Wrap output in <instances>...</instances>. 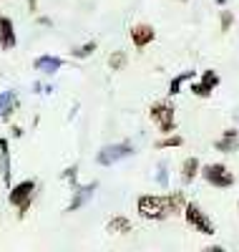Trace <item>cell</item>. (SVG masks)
<instances>
[{
    "label": "cell",
    "instance_id": "obj_1",
    "mask_svg": "<svg viewBox=\"0 0 239 252\" xmlns=\"http://www.w3.org/2000/svg\"><path fill=\"white\" fill-rule=\"evenodd\" d=\"M186 207V197L184 192H171V194H144L136 202V212L144 220H169L174 215L184 212Z\"/></svg>",
    "mask_w": 239,
    "mask_h": 252
},
{
    "label": "cell",
    "instance_id": "obj_2",
    "mask_svg": "<svg viewBox=\"0 0 239 252\" xmlns=\"http://www.w3.org/2000/svg\"><path fill=\"white\" fill-rule=\"evenodd\" d=\"M35 199V182L33 179H26V182H20L15 187H10V194H8V202L18 209V215L20 217H26L28 215V209Z\"/></svg>",
    "mask_w": 239,
    "mask_h": 252
},
{
    "label": "cell",
    "instance_id": "obj_3",
    "mask_svg": "<svg viewBox=\"0 0 239 252\" xmlns=\"http://www.w3.org/2000/svg\"><path fill=\"white\" fill-rule=\"evenodd\" d=\"M184 220H186V224H189L191 229H197V232H202V235H207V237L216 235L214 222L209 220V215L204 212L197 202H186V207H184Z\"/></svg>",
    "mask_w": 239,
    "mask_h": 252
},
{
    "label": "cell",
    "instance_id": "obj_4",
    "mask_svg": "<svg viewBox=\"0 0 239 252\" xmlns=\"http://www.w3.org/2000/svg\"><path fill=\"white\" fill-rule=\"evenodd\" d=\"M149 116L159 126L161 134H174L177 131V111H174V106L169 101H156L154 106L149 109Z\"/></svg>",
    "mask_w": 239,
    "mask_h": 252
},
{
    "label": "cell",
    "instance_id": "obj_5",
    "mask_svg": "<svg viewBox=\"0 0 239 252\" xmlns=\"http://www.w3.org/2000/svg\"><path fill=\"white\" fill-rule=\"evenodd\" d=\"M202 177H204L207 184H211L216 189H227V187L234 184V174L229 172V166L227 164H216V161L202 166Z\"/></svg>",
    "mask_w": 239,
    "mask_h": 252
},
{
    "label": "cell",
    "instance_id": "obj_6",
    "mask_svg": "<svg viewBox=\"0 0 239 252\" xmlns=\"http://www.w3.org/2000/svg\"><path fill=\"white\" fill-rule=\"evenodd\" d=\"M131 154H134V146L128 141H123V144H108V146H103V149L96 154V161L101 166H111V164H116V161H121L126 157H131Z\"/></svg>",
    "mask_w": 239,
    "mask_h": 252
},
{
    "label": "cell",
    "instance_id": "obj_7",
    "mask_svg": "<svg viewBox=\"0 0 239 252\" xmlns=\"http://www.w3.org/2000/svg\"><path fill=\"white\" fill-rule=\"evenodd\" d=\"M219 81H222L219 73L211 71V68H207V71L202 73L199 81H194V83H191V94H194V96H199V98H209L211 91L219 86Z\"/></svg>",
    "mask_w": 239,
    "mask_h": 252
},
{
    "label": "cell",
    "instance_id": "obj_8",
    "mask_svg": "<svg viewBox=\"0 0 239 252\" xmlns=\"http://www.w3.org/2000/svg\"><path fill=\"white\" fill-rule=\"evenodd\" d=\"M156 40V28L154 26H149V23H136L134 28H131V43L136 46V48H146V46H151Z\"/></svg>",
    "mask_w": 239,
    "mask_h": 252
},
{
    "label": "cell",
    "instance_id": "obj_9",
    "mask_svg": "<svg viewBox=\"0 0 239 252\" xmlns=\"http://www.w3.org/2000/svg\"><path fill=\"white\" fill-rule=\"evenodd\" d=\"M18 46V35H15V26H13V20L5 18V15H0V48L3 51H10Z\"/></svg>",
    "mask_w": 239,
    "mask_h": 252
},
{
    "label": "cell",
    "instance_id": "obj_10",
    "mask_svg": "<svg viewBox=\"0 0 239 252\" xmlns=\"http://www.w3.org/2000/svg\"><path fill=\"white\" fill-rule=\"evenodd\" d=\"M96 182H91V184H86V187H73V199H71V204H68V209L66 212H76L78 207H83L86 202H89L91 197H93V192H96Z\"/></svg>",
    "mask_w": 239,
    "mask_h": 252
},
{
    "label": "cell",
    "instance_id": "obj_11",
    "mask_svg": "<svg viewBox=\"0 0 239 252\" xmlns=\"http://www.w3.org/2000/svg\"><path fill=\"white\" fill-rule=\"evenodd\" d=\"M214 149L216 152H222V154H232L239 149V131L237 129H227L219 139L214 141Z\"/></svg>",
    "mask_w": 239,
    "mask_h": 252
},
{
    "label": "cell",
    "instance_id": "obj_12",
    "mask_svg": "<svg viewBox=\"0 0 239 252\" xmlns=\"http://www.w3.org/2000/svg\"><path fill=\"white\" fill-rule=\"evenodd\" d=\"M0 174H3V184L10 187V144H8V139H0Z\"/></svg>",
    "mask_w": 239,
    "mask_h": 252
},
{
    "label": "cell",
    "instance_id": "obj_13",
    "mask_svg": "<svg viewBox=\"0 0 239 252\" xmlns=\"http://www.w3.org/2000/svg\"><path fill=\"white\" fill-rule=\"evenodd\" d=\"M58 68H63V58H58V56H38L35 58V71L56 73Z\"/></svg>",
    "mask_w": 239,
    "mask_h": 252
},
{
    "label": "cell",
    "instance_id": "obj_14",
    "mask_svg": "<svg viewBox=\"0 0 239 252\" xmlns=\"http://www.w3.org/2000/svg\"><path fill=\"white\" fill-rule=\"evenodd\" d=\"M197 174H202V164L197 157H189L184 164H181V182L184 184H191L194 179H197Z\"/></svg>",
    "mask_w": 239,
    "mask_h": 252
},
{
    "label": "cell",
    "instance_id": "obj_15",
    "mask_svg": "<svg viewBox=\"0 0 239 252\" xmlns=\"http://www.w3.org/2000/svg\"><path fill=\"white\" fill-rule=\"evenodd\" d=\"M106 232H111V235H126V232H131V222H128L126 217H114V220H108L106 224Z\"/></svg>",
    "mask_w": 239,
    "mask_h": 252
},
{
    "label": "cell",
    "instance_id": "obj_16",
    "mask_svg": "<svg viewBox=\"0 0 239 252\" xmlns=\"http://www.w3.org/2000/svg\"><path fill=\"white\" fill-rule=\"evenodd\" d=\"M194 76H197V71H184V73H179V76H174L171 78V83H169V96H177L179 91H181V86L186 81H191Z\"/></svg>",
    "mask_w": 239,
    "mask_h": 252
},
{
    "label": "cell",
    "instance_id": "obj_17",
    "mask_svg": "<svg viewBox=\"0 0 239 252\" xmlns=\"http://www.w3.org/2000/svg\"><path fill=\"white\" fill-rule=\"evenodd\" d=\"M15 103H18V98L13 91H0V116H10Z\"/></svg>",
    "mask_w": 239,
    "mask_h": 252
},
{
    "label": "cell",
    "instance_id": "obj_18",
    "mask_svg": "<svg viewBox=\"0 0 239 252\" xmlns=\"http://www.w3.org/2000/svg\"><path fill=\"white\" fill-rule=\"evenodd\" d=\"M184 144V136L179 134H164V139L156 141V149H177V146Z\"/></svg>",
    "mask_w": 239,
    "mask_h": 252
},
{
    "label": "cell",
    "instance_id": "obj_19",
    "mask_svg": "<svg viewBox=\"0 0 239 252\" xmlns=\"http://www.w3.org/2000/svg\"><path fill=\"white\" fill-rule=\"evenodd\" d=\"M123 66H126V53L123 51H116V53L108 56V68L111 71H121Z\"/></svg>",
    "mask_w": 239,
    "mask_h": 252
},
{
    "label": "cell",
    "instance_id": "obj_20",
    "mask_svg": "<svg viewBox=\"0 0 239 252\" xmlns=\"http://www.w3.org/2000/svg\"><path fill=\"white\" fill-rule=\"evenodd\" d=\"M219 26H222V33L232 31V26H234V13L232 10H222L219 13Z\"/></svg>",
    "mask_w": 239,
    "mask_h": 252
},
{
    "label": "cell",
    "instance_id": "obj_21",
    "mask_svg": "<svg viewBox=\"0 0 239 252\" xmlns=\"http://www.w3.org/2000/svg\"><path fill=\"white\" fill-rule=\"evenodd\" d=\"M93 51H96V40H91V43H86V46L73 48V56H76V58H89Z\"/></svg>",
    "mask_w": 239,
    "mask_h": 252
},
{
    "label": "cell",
    "instance_id": "obj_22",
    "mask_svg": "<svg viewBox=\"0 0 239 252\" xmlns=\"http://www.w3.org/2000/svg\"><path fill=\"white\" fill-rule=\"evenodd\" d=\"M166 182H169V177H166V164H159V184L166 187Z\"/></svg>",
    "mask_w": 239,
    "mask_h": 252
},
{
    "label": "cell",
    "instance_id": "obj_23",
    "mask_svg": "<svg viewBox=\"0 0 239 252\" xmlns=\"http://www.w3.org/2000/svg\"><path fill=\"white\" fill-rule=\"evenodd\" d=\"M76 174H78V169H76V166H71V169H66V172H63V177H66L68 182H73V187H76Z\"/></svg>",
    "mask_w": 239,
    "mask_h": 252
},
{
    "label": "cell",
    "instance_id": "obj_24",
    "mask_svg": "<svg viewBox=\"0 0 239 252\" xmlns=\"http://www.w3.org/2000/svg\"><path fill=\"white\" fill-rule=\"evenodd\" d=\"M28 8H30V10H35V8H38V0H28Z\"/></svg>",
    "mask_w": 239,
    "mask_h": 252
},
{
    "label": "cell",
    "instance_id": "obj_25",
    "mask_svg": "<svg viewBox=\"0 0 239 252\" xmlns=\"http://www.w3.org/2000/svg\"><path fill=\"white\" fill-rule=\"evenodd\" d=\"M227 3V0H216V5H224Z\"/></svg>",
    "mask_w": 239,
    "mask_h": 252
},
{
    "label": "cell",
    "instance_id": "obj_26",
    "mask_svg": "<svg viewBox=\"0 0 239 252\" xmlns=\"http://www.w3.org/2000/svg\"><path fill=\"white\" fill-rule=\"evenodd\" d=\"M179 3H186V0H179Z\"/></svg>",
    "mask_w": 239,
    "mask_h": 252
}]
</instances>
